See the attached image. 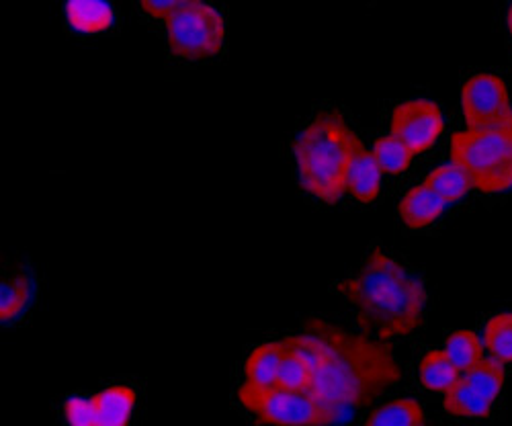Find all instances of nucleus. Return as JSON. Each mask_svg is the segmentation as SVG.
I'll use <instances>...</instances> for the list:
<instances>
[{
	"mask_svg": "<svg viewBox=\"0 0 512 426\" xmlns=\"http://www.w3.org/2000/svg\"><path fill=\"white\" fill-rule=\"evenodd\" d=\"M279 343L310 363L314 381L306 394L336 416L349 408L369 406L402 379L398 359L386 340L347 332L322 318H310L300 334L285 336Z\"/></svg>",
	"mask_w": 512,
	"mask_h": 426,
	"instance_id": "1",
	"label": "nucleus"
},
{
	"mask_svg": "<svg viewBox=\"0 0 512 426\" xmlns=\"http://www.w3.org/2000/svg\"><path fill=\"white\" fill-rule=\"evenodd\" d=\"M334 289L355 308L357 326L367 336L388 343L412 334L422 322L426 304L422 283L381 250H371L359 273L338 281Z\"/></svg>",
	"mask_w": 512,
	"mask_h": 426,
	"instance_id": "2",
	"label": "nucleus"
},
{
	"mask_svg": "<svg viewBox=\"0 0 512 426\" xmlns=\"http://www.w3.org/2000/svg\"><path fill=\"white\" fill-rule=\"evenodd\" d=\"M359 136L338 111L318 113L293 142L300 179L308 193L338 203L347 193V175Z\"/></svg>",
	"mask_w": 512,
	"mask_h": 426,
	"instance_id": "3",
	"label": "nucleus"
},
{
	"mask_svg": "<svg viewBox=\"0 0 512 426\" xmlns=\"http://www.w3.org/2000/svg\"><path fill=\"white\" fill-rule=\"evenodd\" d=\"M451 164L486 195L512 189V125L484 132H455L451 136Z\"/></svg>",
	"mask_w": 512,
	"mask_h": 426,
	"instance_id": "4",
	"label": "nucleus"
},
{
	"mask_svg": "<svg viewBox=\"0 0 512 426\" xmlns=\"http://www.w3.org/2000/svg\"><path fill=\"white\" fill-rule=\"evenodd\" d=\"M170 52L187 60H203L220 54L226 25L222 13L201 0H179L175 13L166 19Z\"/></svg>",
	"mask_w": 512,
	"mask_h": 426,
	"instance_id": "5",
	"label": "nucleus"
},
{
	"mask_svg": "<svg viewBox=\"0 0 512 426\" xmlns=\"http://www.w3.org/2000/svg\"><path fill=\"white\" fill-rule=\"evenodd\" d=\"M238 400L259 422L271 426H330L338 420L332 410L306 392L271 388L254 396H238Z\"/></svg>",
	"mask_w": 512,
	"mask_h": 426,
	"instance_id": "6",
	"label": "nucleus"
},
{
	"mask_svg": "<svg viewBox=\"0 0 512 426\" xmlns=\"http://www.w3.org/2000/svg\"><path fill=\"white\" fill-rule=\"evenodd\" d=\"M461 105L467 132L498 130L512 125V107L506 84L496 74H474L461 87Z\"/></svg>",
	"mask_w": 512,
	"mask_h": 426,
	"instance_id": "7",
	"label": "nucleus"
},
{
	"mask_svg": "<svg viewBox=\"0 0 512 426\" xmlns=\"http://www.w3.org/2000/svg\"><path fill=\"white\" fill-rule=\"evenodd\" d=\"M136 406V392L111 386L91 398H70L64 414L70 426H127Z\"/></svg>",
	"mask_w": 512,
	"mask_h": 426,
	"instance_id": "8",
	"label": "nucleus"
},
{
	"mask_svg": "<svg viewBox=\"0 0 512 426\" xmlns=\"http://www.w3.org/2000/svg\"><path fill=\"white\" fill-rule=\"evenodd\" d=\"M443 127L441 107L429 99L404 101L392 113V136L402 140L414 156L433 148Z\"/></svg>",
	"mask_w": 512,
	"mask_h": 426,
	"instance_id": "9",
	"label": "nucleus"
},
{
	"mask_svg": "<svg viewBox=\"0 0 512 426\" xmlns=\"http://www.w3.org/2000/svg\"><path fill=\"white\" fill-rule=\"evenodd\" d=\"M281 355L283 347L279 340L277 343H265L261 347H256L246 359L244 383L238 390V396H254L275 388Z\"/></svg>",
	"mask_w": 512,
	"mask_h": 426,
	"instance_id": "10",
	"label": "nucleus"
},
{
	"mask_svg": "<svg viewBox=\"0 0 512 426\" xmlns=\"http://www.w3.org/2000/svg\"><path fill=\"white\" fill-rule=\"evenodd\" d=\"M347 191L361 203H371L381 191V168L371 150L357 138L347 175Z\"/></svg>",
	"mask_w": 512,
	"mask_h": 426,
	"instance_id": "11",
	"label": "nucleus"
},
{
	"mask_svg": "<svg viewBox=\"0 0 512 426\" xmlns=\"http://www.w3.org/2000/svg\"><path fill=\"white\" fill-rule=\"evenodd\" d=\"M447 203L424 183L412 187L400 201V218L402 222L412 228L420 230L435 224L445 211Z\"/></svg>",
	"mask_w": 512,
	"mask_h": 426,
	"instance_id": "12",
	"label": "nucleus"
},
{
	"mask_svg": "<svg viewBox=\"0 0 512 426\" xmlns=\"http://www.w3.org/2000/svg\"><path fill=\"white\" fill-rule=\"evenodd\" d=\"M66 19L78 33H101L113 23V7L103 0H70L64 7Z\"/></svg>",
	"mask_w": 512,
	"mask_h": 426,
	"instance_id": "13",
	"label": "nucleus"
},
{
	"mask_svg": "<svg viewBox=\"0 0 512 426\" xmlns=\"http://www.w3.org/2000/svg\"><path fill=\"white\" fill-rule=\"evenodd\" d=\"M418 377L426 390L445 394L463 375L457 371V367L451 363L445 351H431L420 359Z\"/></svg>",
	"mask_w": 512,
	"mask_h": 426,
	"instance_id": "14",
	"label": "nucleus"
},
{
	"mask_svg": "<svg viewBox=\"0 0 512 426\" xmlns=\"http://www.w3.org/2000/svg\"><path fill=\"white\" fill-rule=\"evenodd\" d=\"M443 408L449 414L461 418H486L490 416L492 404L469 386L465 377H461L449 392H445Z\"/></svg>",
	"mask_w": 512,
	"mask_h": 426,
	"instance_id": "15",
	"label": "nucleus"
},
{
	"mask_svg": "<svg viewBox=\"0 0 512 426\" xmlns=\"http://www.w3.org/2000/svg\"><path fill=\"white\" fill-rule=\"evenodd\" d=\"M451 363L457 367L461 375H465L469 369L476 367L484 359V347L480 338L472 330H455L447 336L445 349Z\"/></svg>",
	"mask_w": 512,
	"mask_h": 426,
	"instance_id": "16",
	"label": "nucleus"
},
{
	"mask_svg": "<svg viewBox=\"0 0 512 426\" xmlns=\"http://www.w3.org/2000/svg\"><path fill=\"white\" fill-rule=\"evenodd\" d=\"M312 381H314V373L310 363L300 353L283 349L275 388L287 390V392H308L312 388Z\"/></svg>",
	"mask_w": 512,
	"mask_h": 426,
	"instance_id": "17",
	"label": "nucleus"
},
{
	"mask_svg": "<svg viewBox=\"0 0 512 426\" xmlns=\"http://www.w3.org/2000/svg\"><path fill=\"white\" fill-rule=\"evenodd\" d=\"M424 185L431 187L445 203H455L463 199L469 193V189H472V183H469L463 170L451 162L435 168L433 173L424 179Z\"/></svg>",
	"mask_w": 512,
	"mask_h": 426,
	"instance_id": "18",
	"label": "nucleus"
},
{
	"mask_svg": "<svg viewBox=\"0 0 512 426\" xmlns=\"http://www.w3.org/2000/svg\"><path fill=\"white\" fill-rule=\"evenodd\" d=\"M422 408L408 398H398L381 404L371 412L363 426H420Z\"/></svg>",
	"mask_w": 512,
	"mask_h": 426,
	"instance_id": "19",
	"label": "nucleus"
},
{
	"mask_svg": "<svg viewBox=\"0 0 512 426\" xmlns=\"http://www.w3.org/2000/svg\"><path fill=\"white\" fill-rule=\"evenodd\" d=\"M465 381L490 404L500 396L504 386V363L496 359H482L476 367L469 369Z\"/></svg>",
	"mask_w": 512,
	"mask_h": 426,
	"instance_id": "20",
	"label": "nucleus"
},
{
	"mask_svg": "<svg viewBox=\"0 0 512 426\" xmlns=\"http://www.w3.org/2000/svg\"><path fill=\"white\" fill-rule=\"evenodd\" d=\"M371 152L381 168V173H388V175H402L404 170H408L414 158L412 150L392 134L375 140Z\"/></svg>",
	"mask_w": 512,
	"mask_h": 426,
	"instance_id": "21",
	"label": "nucleus"
},
{
	"mask_svg": "<svg viewBox=\"0 0 512 426\" xmlns=\"http://www.w3.org/2000/svg\"><path fill=\"white\" fill-rule=\"evenodd\" d=\"M484 345L492 353V359L512 363V312H502L488 320Z\"/></svg>",
	"mask_w": 512,
	"mask_h": 426,
	"instance_id": "22",
	"label": "nucleus"
},
{
	"mask_svg": "<svg viewBox=\"0 0 512 426\" xmlns=\"http://www.w3.org/2000/svg\"><path fill=\"white\" fill-rule=\"evenodd\" d=\"M31 297V281L27 275H13L3 281L0 289V320L3 324L15 320Z\"/></svg>",
	"mask_w": 512,
	"mask_h": 426,
	"instance_id": "23",
	"label": "nucleus"
},
{
	"mask_svg": "<svg viewBox=\"0 0 512 426\" xmlns=\"http://www.w3.org/2000/svg\"><path fill=\"white\" fill-rule=\"evenodd\" d=\"M140 7H142V11H146L148 15L166 21L170 15L175 13V9L179 7V0H144V3H142Z\"/></svg>",
	"mask_w": 512,
	"mask_h": 426,
	"instance_id": "24",
	"label": "nucleus"
},
{
	"mask_svg": "<svg viewBox=\"0 0 512 426\" xmlns=\"http://www.w3.org/2000/svg\"><path fill=\"white\" fill-rule=\"evenodd\" d=\"M506 25H508V31L512 35V5L508 7V13H506Z\"/></svg>",
	"mask_w": 512,
	"mask_h": 426,
	"instance_id": "25",
	"label": "nucleus"
},
{
	"mask_svg": "<svg viewBox=\"0 0 512 426\" xmlns=\"http://www.w3.org/2000/svg\"><path fill=\"white\" fill-rule=\"evenodd\" d=\"M420 426H422V424H420Z\"/></svg>",
	"mask_w": 512,
	"mask_h": 426,
	"instance_id": "26",
	"label": "nucleus"
}]
</instances>
